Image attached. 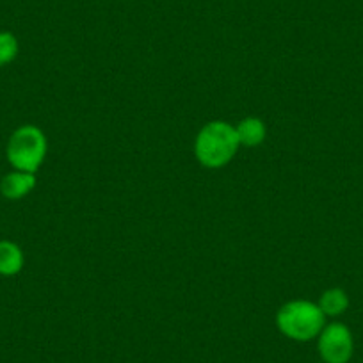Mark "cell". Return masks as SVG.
Segmentation results:
<instances>
[{"label": "cell", "instance_id": "6da1fadb", "mask_svg": "<svg viewBox=\"0 0 363 363\" xmlns=\"http://www.w3.org/2000/svg\"><path fill=\"white\" fill-rule=\"evenodd\" d=\"M235 127L226 121H211L198 134L194 152L200 164L211 169L226 166L239 150Z\"/></svg>", "mask_w": 363, "mask_h": 363}, {"label": "cell", "instance_id": "7a4b0ae2", "mask_svg": "<svg viewBox=\"0 0 363 363\" xmlns=\"http://www.w3.org/2000/svg\"><path fill=\"white\" fill-rule=\"evenodd\" d=\"M326 324V315L317 303L296 299L278 310L277 326L285 337L296 342H308L317 338Z\"/></svg>", "mask_w": 363, "mask_h": 363}, {"label": "cell", "instance_id": "3957f363", "mask_svg": "<svg viewBox=\"0 0 363 363\" xmlns=\"http://www.w3.org/2000/svg\"><path fill=\"white\" fill-rule=\"evenodd\" d=\"M47 138L43 130L34 125H23L16 128L6 146L9 164L18 171L36 173L47 157Z\"/></svg>", "mask_w": 363, "mask_h": 363}, {"label": "cell", "instance_id": "277c9868", "mask_svg": "<svg viewBox=\"0 0 363 363\" xmlns=\"http://www.w3.org/2000/svg\"><path fill=\"white\" fill-rule=\"evenodd\" d=\"M317 349L326 363H347L352 356V337L347 326L333 323L320 331Z\"/></svg>", "mask_w": 363, "mask_h": 363}, {"label": "cell", "instance_id": "5b68a950", "mask_svg": "<svg viewBox=\"0 0 363 363\" xmlns=\"http://www.w3.org/2000/svg\"><path fill=\"white\" fill-rule=\"evenodd\" d=\"M36 187V173L11 171L0 180V193L8 200H22Z\"/></svg>", "mask_w": 363, "mask_h": 363}, {"label": "cell", "instance_id": "8992f818", "mask_svg": "<svg viewBox=\"0 0 363 363\" xmlns=\"http://www.w3.org/2000/svg\"><path fill=\"white\" fill-rule=\"evenodd\" d=\"M237 139H239V145L247 146V148H253V146L262 145L265 141V135H267V128L265 123L260 118H244L239 125L235 127Z\"/></svg>", "mask_w": 363, "mask_h": 363}, {"label": "cell", "instance_id": "52a82bcc", "mask_svg": "<svg viewBox=\"0 0 363 363\" xmlns=\"http://www.w3.org/2000/svg\"><path fill=\"white\" fill-rule=\"evenodd\" d=\"M23 267V251L11 240H0V277H15Z\"/></svg>", "mask_w": 363, "mask_h": 363}, {"label": "cell", "instance_id": "ba28073f", "mask_svg": "<svg viewBox=\"0 0 363 363\" xmlns=\"http://www.w3.org/2000/svg\"><path fill=\"white\" fill-rule=\"evenodd\" d=\"M319 308L323 310L324 315L337 317L340 313H344L349 306L347 294H345L342 289H330V291L324 292L319 299Z\"/></svg>", "mask_w": 363, "mask_h": 363}, {"label": "cell", "instance_id": "9c48e42d", "mask_svg": "<svg viewBox=\"0 0 363 363\" xmlns=\"http://www.w3.org/2000/svg\"><path fill=\"white\" fill-rule=\"evenodd\" d=\"M18 55V40L13 33H0V66L9 65Z\"/></svg>", "mask_w": 363, "mask_h": 363}]
</instances>
